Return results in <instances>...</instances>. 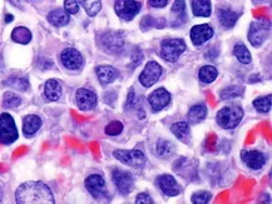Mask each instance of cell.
Wrapping results in <instances>:
<instances>
[{
	"mask_svg": "<svg viewBox=\"0 0 272 204\" xmlns=\"http://www.w3.org/2000/svg\"><path fill=\"white\" fill-rule=\"evenodd\" d=\"M19 204H53L54 197L49 187L42 182H27L21 184L15 193Z\"/></svg>",
	"mask_w": 272,
	"mask_h": 204,
	"instance_id": "6da1fadb",
	"label": "cell"
},
{
	"mask_svg": "<svg viewBox=\"0 0 272 204\" xmlns=\"http://www.w3.org/2000/svg\"><path fill=\"white\" fill-rule=\"evenodd\" d=\"M98 45L109 54L121 53L125 47V37L121 32H106L98 37Z\"/></svg>",
	"mask_w": 272,
	"mask_h": 204,
	"instance_id": "7a4b0ae2",
	"label": "cell"
},
{
	"mask_svg": "<svg viewBox=\"0 0 272 204\" xmlns=\"http://www.w3.org/2000/svg\"><path fill=\"white\" fill-rule=\"evenodd\" d=\"M243 118V110L240 106H225L217 113V123L223 129H233Z\"/></svg>",
	"mask_w": 272,
	"mask_h": 204,
	"instance_id": "3957f363",
	"label": "cell"
},
{
	"mask_svg": "<svg viewBox=\"0 0 272 204\" xmlns=\"http://www.w3.org/2000/svg\"><path fill=\"white\" fill-rule=\"evenodd\" d=\"M187 47L182 39H166L161 44V56L164 60L173 63L186 51Z\"/></svg>",
	"mask_w": 272,
	"mask_h": 204,
	"instance_id": "277c9868",
	"label": "cell"
},
{
	"mask_svg": "<svg viewBox=\"0 0 272 204\" xmlns=\"http://www.w3.org/2000/svg\"><path fill=\"white\" fill-rule=\"evenodd\" d=\"M18 139V130L13 117L8 113L0 115V143L11 144Z\"/></svg>",
	"mask_w": 272,
	"mask_h": 204,
	"instance_id": "5b68a950",
	"label": "cell"
},
{
	"mask_svg": "<svg viewBox=\"0 0 272 204\" xmlns=\"http://www.w3.org/2000/svg\"><path fill=\"white\" fill-rule=\"evenodd\" d=\"M270 33V21L267 19H257L252 21L249 32V40L254 47H260L266 40Z\"/></svg>",
	"mask_w": 272,
	"mask_h": 204,
	"instance_id": "8992f818",
	"label": "cell"
},
{
	"mask_svg": "<svg viewBox=\"0 0 272 204\" xmlns=\"http://www.w3.org/2000/svg\"><path fill=\"white\" fill-rule=\"evenodd\" d=\"M113 156L123 164L131 165V167H142L147 162V158L140 151H119L113 152Z\"/></svg>",
	"mask_w": 272,
	"mask_h": 204,
	"instance_id": "52a82bcc",
	"label": "cell"
},
{
	"mask_svg": "<svg viewBox=\"0 0 272 204\" xmlns=\"http://www.w3.org/2000/svg\"><path fill=\"white\" fill-rule=\"evenodd\" d=\"M114 9L119 18L130 21L139 13L140 4L136 0H117Z\"/></svg>",
	"mask_w": 272,
	"mask_h": 204,
	"instance_id": "ba28073f",
	"label": "cell"
},
{
	"mask_svg": "<svg viewBox=\"0 0 272 204\" xmlns=\"http://www.w3.org/2000/svg\"><path fill=\"white\" fill-rule=\"evenodd\" d=\"M112 179H113L114 186L117 187L118 192L123 196H127L135 189V179L128 172L114 169L112 172Z\"/></svg>",
	"mask_w": 272,
	"mask_h": 204,
	"instance_id": "9c48e42d",
	"label": "cell"
},
{
	"mask_svg": "<svg viewBox=\"0 0 272 204\" xmlns=\"http://www.w3.org/2000/svg\"><path fill=\"white\" fill-rule=\"evenodd\" d=\"M162 75V66L157 61H149L139 75V82L143 87L149 88L156 84Z\"/></svg>",
	"mask_w": 272,
	"mask_h": 204,
	"instance_id": "30bf717a",
	"label": "cell"
},
{
	"mask_svg": "<svg viewBox=\"0 0 272 204\" xmlns=\"http://www.w3.org/2000/svg\"><path fill=\"white\" fill-rule=\"evenodd\" d=\"M61 61L67 69L77 70L83 65V56L77 49L68 48L62 51Z\"/></svg>",
	"mask_w": 272,
	"mask_h": 204,
	"instance_id": "8fae6325",
	"label": "cell"
},
{
	"mask_svg": "<svg viewBox=\"0 0 272 204\" xmlns=\"http://www.w3.org/2000/svg\"><path fill=\"white\" fill-rule=\"evenodd\" d=\"M241 158L243 163L254 170H259L266 164V155L260 151H242Z\"/></svg>",
	"mask_w": 272,
	"mask_h": 204,
	"instance_id": "7c38bea8",
	"label": "cell"
},
{
	"mask_svg": "<svg viewBox=\"0 0 272 204\" xmlns=\"http://www.w3.org/2000/svg\"><path fill=\"white\" fill-rule=\"evenodd\" d=\"M85 188L87 191L94 197L95 199H99L106 194V182L103 177L99 174H92L85 179Z\"/></svg>",
	"mask_w": 272,
	"mask_h": 204,
	"instance_id": "4fadbf2b",
	"label": "cell"
},
{
	"mask_svg": "<svg viewBox=\"0 0 272 204\" xmlns=\"http://www.w3.org/2000/svg\"><path fill=\"white\" fill-rule=\"evenodd\" d=\"M75 99H77L78 106L82 110H90L97 105V96L94 92L89 89H84V88L78 89Z\"/></svg>",
	"mask_w": 272,
	"mask_h": 204,
	"instance_id": "5bb4252c",
	"label": "cell"
},
{
	"mask_svg": "<svg viewBox=\"0 0 272 204\" xmlns=\"http://www.w3.org/2000/svg\"><path fill=\"white\" fill-rule=\"evenodd\" d=\"M148 102H149V104H151L152 109L154 111H159L169 104V102H171V94L164 88H159V89H156L149 96Z\"/></svg>",
	"mask_w": 272,
	"mask_h": 204,
	"instance_id": "9a60e30c",
	"label": "cell"
},
{
	"mask_svg": "<svg viewBox=\"0 0 272 204\" xmlns=\"http://www.w3.org/2000/svg\"><path fill=\"white\" fill-rule=\"evenodd\" d=\"M212 35H213V29L208 24L196 25L191 30V39H192L193 44L197 47L204 44L207 40L211 39Z\"/></svg>",
	"mask_w": 272,
	"mask_h": 204,
	"instance_id": "2e32d148",
	"label": "cell"
},
{
	"mask_svg": "<svg viewBox=\"0 0 272 204\" xmlns=\"http://www.w3.org/2000/svg\"><path fill=\"white\" fill-rule=\"evenodd\" d=\"M159 188L162 189L166 196L168 197H176L181 193V187L178 186V183L176 182V179L172 175L169 174H163L161 177H158L157 180Z\"/></svg>",
	"mask_w": 272,
	"mask_h": 204,
	"instance_id": "e0dca14e",
	"label": "cell"
},
{
	"mask_svg": "<svg viewBox=\"0 0 272 204\" xmlns=\"http://www.w3.org/2000/svg\"><path fill=\"white\" fill-rule=\"evenodd\" d=\"M95 72H97L98 79H99L101 84L103 85L111 84V83H113L118 78V72L111 65L98 66Z\"/></svg>",
	"mask_w": 272,
	"mask_h": 204,
	"instance_id": "ac0fdd59",
	"label": "cell"
},
{
	"mask_svg": "<svg viewBox=\"0 0 272 204\" xmlns=\"http://www.w3.org/2000/svg\"><path fill=\"white\" fill-rule=\"evenodd\" d=\"M42 127V119L38 115H27L23 122V132L27 137H32Z\"/></svg>",
	"mask_w": 272,
	"mask_h": 204,
	"instance_id": "d6986e66",
	"label": "cell"
},
{
	"mask_svg": "<svg viewBox=\"0 0 272 204\" xmlns=\"http://www.w3.org/2000/svg\"><path fill=\"white\" fill-rule=\"evenodd\" d=\"M238 16H240V14L235 13V11L228 8H222L218 10L219 23L225 28H227V29H231V28L235 27Z\"/></svg>",
	"mask_w": 272,
	"mask_h": 204,
	"instance_id": "ffe728a7",
	"label": "cell"
},
{
	"mask_svg": "<svg viewBox=\"0 0 272 204\" xmlns=\"http://www.w3.org/2000/svg\"><path fill=\"white\" fill-rule=\"evenodd\" d=\"M44 94L48 101L56 102L62 97V87L56 79H49L45 83Z\"/></svg>",
	"mask_w": 272,
	"mask_h": 204,
	"instance_id": "44dd1931",
	"label": "cell"
},
{
	"mask_svg": "<svg viewBox=\"0 0 272 204\" xmlns=\"http://www.w3.org/2000/svg\"><path fill=\"white\" fill-rule=\"evenodd\" d=\"M48 20L54 27H64L69 23V14L63 9H56L48 14Z\"/></svg>",
	"mask_w": 272,
	"mask_h": 204,
	"instance_id": "7402d4cb",
	"label": "cell"
},
{
	"mask_svg": "<svg viewBox=\"0 0 272 204\" xmlns=\"http://www.w3.org/2000/svg\"><path fill=\"white\" fill-rule=\"evenodd\" d=\"M171 130H172V133H173V134H175L181 142H183V143H187V144L190 143L191 129H190V125H188L187 123H185V122L176 123V124L172 125Z\"/></svg>",
	"mask_w": 272,
	"mask_h": 204,
	"instance_id": "603a6c76",
	"label": "cell"
},
{
	"mask_svg": "<svg viewBox=\"0 0 272 204\" xmlns=\"http://www.w3.org/2000/svg\"><path fill=\"white\" fill-rule=\"evenodd\" d=\"M192 11L196 16L211 15V0H192Z\"/></svg>",
	"mask_w": 272,
	"mask_h": 204,
	"instance_id": "cb8c5ba5",
	"label": "cell"
},
{
	"mask_svg": "<svg viewBox=\"0 0 272 204\" xmlns=\"http://www.w3.org/2000/svg\"><path fill=\"white\" fill-rule=\"evenodd\" d=\"M207 117V108L204 104H197V105H193L192 108L188 111V120L193 124L196 123H200Z\"/></svg>",
	"mask_w": 272,
	"mask_h": 204,
	"instance_id": "d4e9b609",
	"label": "cell"
},
{
	"mask_svg": "<svg viewBox=\"0 0 272 204\" xmlns=\"http://www.w3.org/2000/svg\"><path fill=\"white\" fill-rule=\"evenodd\" d=\"M11 39L19 44H28L32 40V33L28 28L18 27L11 33Z\"/></svg>",
	"mask_w": 272,
	"mask_h": 204,
	"instance_id": "484cf974",
	"label": "cell"
},
{
	"mask_svg": "<svg viewBox=\"0 0 272 204\" xmlns=\"http://www.w3.org/2000/svg\"><path fill=\"white\" fill-rule=\"evenodd\" d=\"M217 75H218V72H217V69L214 68V66L204 65V66H202L201 69H200L199 77H200V79H201V82L209 84V83H212L216 80Z\"/></svg>",
	"mask_w": 272,
	"mask_h": 204,
	"instance_id": "4316f807",
	"label": "cell"
},
{
	"mask_svg": "<svg viewBox=\"0 0 272 204\" xmlns=\"http://www.w3.org/2000/svg\"><path fill=\"white\" fill-rule=\"evenodd\" d=\"M233 55L237 58V60L242 64L251 63V54H250L249 49L246 48L243 44H236L233 48Z\"/></svg>",
	"mask_w": 272,
	"mask_h": 204,
	"instance_id": "83f0119b",
	"label": "cell"
},
{
	"mask_svg": "<svg viewBox=\"0 0 272 204\" xmlns=\"http://www.w3.org/2000/svg\"><path fill=\"white\" fill-rule=\"evenodd\" d=\"M79 3L89 16L97 15L102 8L101 0H79Z\"/></svg>",
	"mask_w": 272,
	"mask_h": 204,
	"instance_id": "f1b7e54d",
	"label": "cell"
},
{
	"mask_svg": "<svg viewBox=\"0 0 272 204\" xmlns=\"http://www.w3.org/2000/svg\"><path fill=\"white\" fill-rule=\"evenodd\" d=\"M221 99L222 101H231V99H236L238 97L243 96V88L238 87V85H233V87H228L221 92Z\"/></svg>",
	"mask_w": 272,
	"mask_h": 204,
	"instance_id": "f546056e",
	"label": "cell"
},
{
	"mask_svg": "<svg viewBox=\"0 0 272 204\" xmlns=\"http://www.w3.org/2000/svg\"><path fill=\"white\" fill-rule=\"evenodd\" d=\"M4 84L18 90H27L29 87V82L27 78H9Z\"/></svg>",
	"mask_w": 272,
	"mask_h": 204,
	"instance_id": "4dcf8cb0",
	"label": "cell"
},
{
	"mask_svg": "<svg viewBox=\"0 0 272 204\" xmlns=\"http://www.w3.org/2000/svg\"><path fill=\"white\" fill-rule=\"evenodd\" d=\"M21 98L19 96H16L15 93H11V92H6L3 97V105L5 108H16V106L20 105Z\"/></svg>",
	"mask_w": 272,
	"mask_h": 204,
	"instance_id": "1f68e13d",
	"label": "cell"
},
{
	"mask_svg": "<svg viewBox=\"0 0 272 204\" xmlns=\"http://www.w3.org/2000/svg\"><path fill=\"white\" fill-rule=\"evenodd\" d=\"M254 106L261 113H267L271 109V96L262 97L254 101Z\"/></svg>",
	"mask_w": 272,
	"mask_h": 204,
	"instance_id": "d6a6232c",
	"label": "cell"
},
{
	"mask_svg": "<svg viewBox=\"0 0 272 204\" xmlns=\"http://www.w3.org/2000/svg\"><path fill=\"white\" fill-rule=\"evenodd\" d=\"M173 144L168 141H159L157 144V154L159 156H168L173 153Z\"/></svg>",
	"mask_w": 272,
	"mask_h": 204,
	"instance_id": "836d02e7",
	"label": "cell"
},
{
	"mask_svg": "<svg viewBox=\"0 0 272 204\" xmlns=\"http://www.w3.org/2000/svg\"><path fill=\"white\" fill-rule=\"evenodd\" d=\"M211 198H212V194L209 193V192H206V191L197 192V193H195L192 196V203L206 204L211 201Z\"/></svg>",
	"mask_w": 272,
	"mask_h": 204,
	"instance_id": "e575fe53",
	"label": "cell"
},
{
	"mask_svg": "<svg viewBox=\"0 0 272 204\" xmlns=\"http://www.w3.org/2000/svg\"><path fill=\"white\" fill-rule=\"evenodd\" d=\"M172 13L176 14L180 18L185 19L186 16V3L185 0H175L173 6H172Z\"/></svg>",
	"mask_w": 272,
	"mask_h": 204,
	"instance_id": "d590c367",
	"label": "cell"
},
{
	"mask_svg": "<svg viewBox=\"0 0 272 204\" xmlns=\"http://www.w3.org/2000/svg\"><path fill=\"white\" fill-rule=\"evenodd\" d=\"M159 20H162V19H158V20H156V19L151 18V16H147V18H143L142 23H140V27L143 28V30L148 29V28H151V27L163 28L166 24H162V23H159V24H158Z\"/></svg>",
	"mask_w": 272,
	"mask_h": 204,
	"instance_id": "8d00e7d4",
	"label": "cell"
},
{
	"mask_svg": "<svg viewBox=\"0 0 272 204\" xmlns=\"http://www.w3.org/2000/svg\"><path fill=\"white\" fill-rule=\"evenodd\" d=\"M123 130V124L121 122H112L107 125L106 133L108 135H118Z\"/></svg>",
	"mask_w": 272,
	"mask_h": 204,
	"instance_id": "74e56055",
	"label": "cell"
},
{
	"mask_svg": "<svg viewBox=\"0 0 272 204\" xmlns=\"http://www.w3.org/2000/svg\"><path fill=\"white\" fill-rule=\"evenodd\" d=\"M64 9L68 14H77L79 10V5H78L77 0H66L64 1Z\"/></svg>",
	"mask_w": 272,
	"mask_h": 204,
	"instance_id": "f35d334b",
	"label": "cell"
},
{
	"mask_svg": "<svg viewBox=\"0 0 272 204\" xmlns=\"http://www.w3.org/2000/svg\"><path fill=\"white\" fill-rule=\"evenodd\" d=\"M136 203L137 204H152L153 201H152L151 196L147 193H140L138 194L137 198H136Z\"/></svg>",
	"mask_w": 272,
	"mask_h": 204,
	"instance_id": "ab89813d",
	"label": "cell"
},
{
	"mask_svg": "<svg viewBox=\"0 0 272 204\" xmlns=\"http://www.w3.org/2000/svg\"><path fill=\"white\" fill-rule=\"evenodd\" d=\"M148 3L153 8H163L167 5L168 0H148Z\"/></svg>",
	"mask_w": 272,
	"mask_h": 204,
	"instance_id": "60d3db41",
	"label": "cell"
},
{
	"mask_svg": "<svg viewBox=\"0 0 272 204\" xmlns=\"http://www.w3.org/2000/svg\"><path fill=\"white\" fill-rule=\"evenodd\" d=\"M5 20H6V23H9V21H11V20H13V15H6V19H5Z\"/></svg>",
	"mask_w": 272,
	"mask_h": 204,
	"instance_id": "b9f144b4",
	"label": "cell"
},
{
	"mask_svg": "<svg viewBox=\"0 0 272 204\" xmlns=\"http://www.w3.org/2000/svg\"><path fill=\"white\" fill-rule=\"evenodd\" d=\"M3 201V189H1V187H0V202Z\"/></svg>",
	"mask_w": 272,
	"mask_h": 204,
	"instance_id": "7bdbcfd3",
	"label": "cell"
},
{
	"mask_svg": "<svg viewBox=\"0 0 272 204\" xmlns=\"http://www.w3.org/2000/svg\"><path fill=\"white\" fill-rule=\"evenodd\" d=\"M255 3H262V1H265V0H254Z\"/></svg>",
	"mask_w": 272,
	"mask_h": 204,
	"instance_id": "ee69618b",
	"label": "cell"
}]
</instances>
